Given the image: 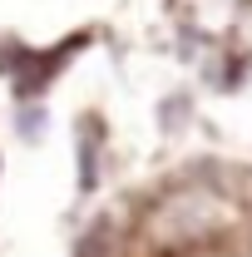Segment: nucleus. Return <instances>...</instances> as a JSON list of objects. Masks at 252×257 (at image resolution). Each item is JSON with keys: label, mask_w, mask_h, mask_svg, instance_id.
<instances>
[{"label": "nucleus", "mask_w": 252, "mask_h": 257, "mask_svg": "<svg viewBox=\"0 0 252 257\" xmlns=\"http://www.w3.org/2000/svg\"><path fill=\"white\" fill-rule=\"evenodd\" d=\"M237 203L213 183H173V188L158 198L154 208L144 213V242L163 257L193 252V247H208L218 242L222 232L237 227Z\"/></svg>", "instance_id": "nucleus-1"}, {"label": "nucleus", "mask_w": 252, "mask_h": 257, "mask_svg": "<svg viewBox=\"0 0 252 257\" xmlns=\"http://www.w3.org/2000/svg\"><path fill=\"white\" fill-rule=\"evenodd\" d=\"M99 119H84L79 124V188H94L99 183V159H94V149H99Z\"/></svg>", "instance_id": "nucleus-2"}]
</instances>
